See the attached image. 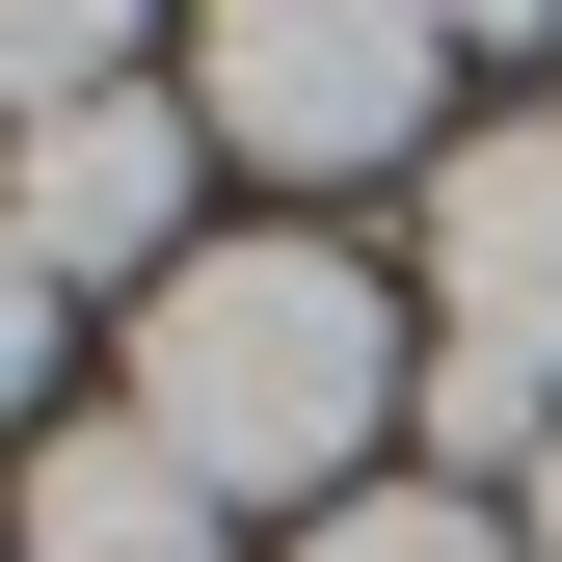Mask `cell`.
I'll return each mask as SVG.
<instances>
[{"label":"cell","instance_id":"1","mask_svg":"<svg viewBox=\"0 0 562 562\" xmlns=\"http://www.w3.org/2000/svg\"><path fill=\"white\" fill-rule=\"evenodd\" d=\"M375 402H402V295H375L348 241H188V268H161V322H134V429L215 482V509H241V482L348 509Z\"/></svg>","mask_w":562,"mask_h":562},{"label":"cell","instance_id":"2","mask_svg":"<svg viewBox=\"0 0 562 562\" xmlns=\"http://www.w3.org/2000/svg\"><path fill=\"white\" fill-rule=\"evenodd\" d=\"M429 81H456L429 0H188V134H241V161H295V188L429 161Z\"/></svg>","mask_w":562,"mask_h":562},{"label":"cell","instance_id":"3","mask_svg":"<svg viewBox=\"0 0 562 562\" xmlns=\"http://www.w3.org/2000/svg\"><path fill=\"white\" fill-rule=\"evenodd\" d=\"M429 322L482 348V375L562 402V108H509V134L429 161Z\"/></svg>","mask_w":562,"mask_h":562},{"label":"cell","instance_id":"4","mask_svg":"<svg viewBox=\"0 0 562 562\" xmlns=\"http://www.w3.org/2000/svg\"><path fill=\"white\" fill-rule=\"evenodd\" d=\"M161 215H188V108L161 81H108V108H54V134H0V241L81 295V268H161Z\"/></svg>","mask_w":562,"mask_h":562},{"label":"cell","instance_id":"5","mask_svg":"<svg viewBox=\"0 0 562 562\" xmlns=\"http://www.w3.org/2000/svg\"><path fill=\"white\" fill-rule=\"evenodd\" d=\"M27 562H215V482L161 429H54L27 456Z\"/></svg>","mask_w":562,"mask_h":562},{"label":"cell","instance_id":"6","mask_svg":"<svg viewBox=\"0 0 562 562\" xmlns=\"http://www.w3.org/2000/svg\"><path fill=\"white\" fill-rule=\"evenodd\" d=\"M295 562H536V536L482 509V482H348V509H322Z\"/></svg>","mask_w":562,"mask_h":562},{"label":"cell","instance_id":"7","mask_svg":"<svg viewBox=\"0 0 562 562\" xmlns=\"http://www.w3.org/2000/svg\"><path fill=\"white\" fill-rule=\"evenodd\" d=\"M108 54H134V0H0V134L108 108Z\"/></svg>","mask_w":562,"mask_h":562},{"label":"cell","instance_id":"8","mask_svg":"<svg viewBox=\"0 0 562 562\" xmlns=\"http://www.w3.org/2000/svg\"><path fill=\"white\" fill-rule=\"evenodd\" d=\"M27 348H54V268H27V241H0V402H27Z\"/></svg>","mask_w":562,"mask_h":562},{"label":"cell","instance_id":"9","mask_svg":"<svg viewBox=\"0 0 562 562\" xmlns=\"http://www.w3.org/2000/svg\"><path fill=\"white\" fill-rule=\"evenodd\" d=\"M429 27H456V54H536V27H562V0H429Z\"/></svg>","mask_w":562,"mask_h":562},{"label":"cell","instance_id":"10","mask_svg":"<svg viewBox=\"0 0 562 562\" xmlns=\"http://www.w3.org/2000/svg\"><path fill=\"white\" fill-rule=\"evenodd\" d=\"M509 536H536V562H562V429H536V509H509Z\"/></svg>","mask_w":562,"mask_h":562}]
</instances>
